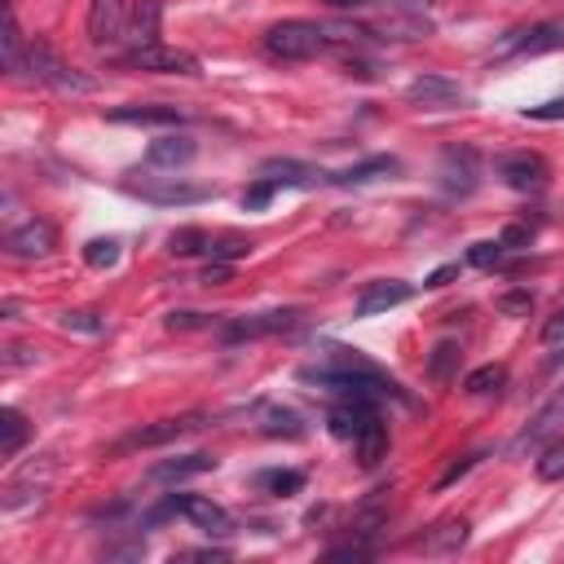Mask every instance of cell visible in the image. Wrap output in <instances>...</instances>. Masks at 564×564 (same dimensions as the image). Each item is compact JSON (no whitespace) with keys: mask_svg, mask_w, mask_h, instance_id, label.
<instances>
[{"mask_svg":"<svg viewBox=\"0 0 564 564\" xmlns=\"http://www.w3.org/2000/svg\"><path fill=\"white\" fill-rule=\"evenodd\" d=\"M560 419H564V393H555V397H551V402H546V406L533 415V424L520 432V445H538V441H542V437H546V432H551Z\"/></svg>","mask_w":564,"mask_h":564,"instance_id":"obj_26","label":"cell"},{"mask_svg":"<svg viewBox=\"0 0 564 564\" xmlns=\"http://www.w3.org/2000/svg\"><path fill=\"white\" fill-rule=\"evenodd\" d=\"M27 437H32V428H27L23 410H14V406L0 410V459H14L27 445Z\"/></svg>","mask_w":564,"mask_h":564,"instance_id":"obj_24","label":"cell"},{"mask_svg":"<svg viewBox=\"0 0 564 564\" xmlns=\"http://www.w3.org/2000/svg\"><path fill=\"white\" fill-rule=\"evenodd\" d=\"M454 273H459V264H441V269H437V273L424 282V287H445V282H450Z\"/></svg>","mask_w":564,"mask_h":564,"instance_id":"obj_44","label":"cell"},{"mask_svg":"<svg viewBox=\"0 0 564 564\" xmlns=\"http://www.w3.org/2000/svg\"><path fill=\"white\" fill-rule=\"evenodd\" d=\"M476 463H481V454H467V459L450 463V467H445V472L437 476V489H450V485H454V481H463V476H467V472H472Z\"/></svg>","mask_w":564,"mask_h":564,"instance_id":"obj_38","label":"cell"},{"mask_svg":"<svg viewBox=\"0 0 564 564\" xmlns=\"http://www.w3.org/2000/svg\"><path fill=\"white\" fill-rule=\"evenodd\" d=\"M498 242H503L507 251H511V247H529V229H524V225H507V229L498 234Z\"/></svg>","mask_w":564,"mask_h":564,"instance_id":"obj_42","label":"cell"},{"mask_svg":"<svg viewBox=\"0 0 564 564\" xmlns=\"http://www.w3.org/2000/svg\"><path fill=\"white\" fill-rule=\"evenodd\" d=\"M301 309H273V314H256V318H238L225 327V340L238 345V340H260V336H278V331H292L301 327Z\"/></svg>","mask_w":564,"mask_h":564,"instance_id":"obj_9","label":"cell"},{"mask_svg":"<svg viewBox=\"0 0 564 564\" xmlns=\"http://www.w3.org/2000/svg\"><path fill=\"white\" fill-rule=\"evenodd\" d=\"M203 472H216V459L212 454H177V459H159L146 472V481H155V485H181V481H194Z\"/></svg>","mask_w":564,"mask_h":564,"instance_id":"obj_15","label":"cell"},{"mask_svg":"<svg viewBox=\"0 0 564 564\" xmlns=\"http://www.w3.org/2000/svg\"><path fill=\"white\" fill-rule=\"evenodd\" d=\"M84 264L89 269H115L120 264V242L115 238H93L84 247Z\"/></svg>","mask_w":564,"mask_h":564,"instance_id":"obj_29","label":"cell"},{"mask_svg":"<svg viewBox=\"0 0 564 564\" xmlns=\"http://www.w3.org/2000/svg\"><path fill=\"white\" fill-rule=\"evenodd\" d=\"M273 194H278V185H269V181L256 177V181L247 185V194H242V207H247V212H260V207H269Z\"/></svg>","mask_w":564,"mask_h":564,"instance_id":"obj_36","label":"cell"},{"mask_svg":"<svg viewBox=\"0 0 564 564\" xmlns=\"http://www.w3.org/2000/svg\"><path fill=\"white\" fill-rule=\"evenodd\" d=\"M327 45H331L327 27H323V23H309V19L273 23V27L264 32V41H260L264 58H273V63H309V58H318Z\"/></svg>","mask_w":564,"mask_h":564,"instance_id":"obj_1","label":"cell"},{"mask_svg":"<svg viewBox=\"0 0 564 564\" xmlns=\"http://www.w3.org/2000/svg\"><path fill=\"white\" fill-rule=\"evenodd\" d=\"M133 71H155V76H199V58L185 54V49H172V45H146V49H133L124 58Z\"/></svg>","mask_w":564,"mask_h":564,"instance_id":"obj_5","label":"cell"},{"mask_svg":"<svg viewBox=\"0 0 564 564\" xmlns=\"http://www.w3.org/2000/svg\"><path fill=\"white\" fill-rule=\"evenodd\" d=\"M159 23H163V0H137V10L128 19V41L133 49L159 45Z\"/></svg>","mask_w":564,"mask_h":564,"instance_id":"obj_18","label":"cell"},{"mask_svg":"<svg viewBox=\"0 0 564 564\" xmlns=\"http://www.w3.org/2000/svg\"><path fill=\"white\" fill-rule=\"evenodd\" d=\"M199 327H212L207 314H168V331H199Z\"/></svg>","mask_w":564,"mask_h":564,"instance_id":"obj_40","label":"cell"},{"mask_svg":"<svg viewBox=\"0 0 564 564\" xmlns=\"http://www.w3.org/2000/svg\"><path fill=\"white\" fill-rule=\"evenodd\" d=\"M410 296H415V287H410V282H402V278L366 282L362 296H358V318H380V314H388V309L406 305Z\"/></svg>","mask_w":564,"mask_h":564,"instance_id":"obj_8","label":"cell"},{"mask_svg":"<svg viewBox=\"0 0 564 564\" xmlns=\"http://www.w3.org/2000/svg\"><path fill=\"white\" fill-rule=\"evenodd\" d=\"M199 428H207V419H203V415L159 419V424H146V428L128 432V437L120 441V450H159V445H172V441H181V437H190V432H199Z\"/></svg>","mask_w":564,"mask_h":564,"instance_id":"obj_4","label":"cell"},{"mask_svg":"<svg viewBox=\"0 0 564 564\" xmlns=\"http://www.w3.org/2000/svg\"><path fill=\"white\" fill-rule=\"evenodd\" d=\"M498 177H503V185H511L516 194H538V190H546L551 168H546L542 155L516 150V155H503V159H498Z\"/></svg>","mask_w":564,"mask_h":564,"instance_id":"obj_3","label":"cell"},{"mask_svg":"<svg viewBox=\"0 0 564 564\" xmlns=\"http://www.w3.org/2000/svg\"><path fill=\"white\" fill-rule=\"evenodd\" d=\"M336 10H362V5H371V0H331Z\"/></svg>","mask_w":564,"mask_h":564,"instance_id":"obj_46","label":"cell"},{"mask_svg":"<svg viewBox=\"0 0 564 564\" xmlns=\"http://www.w3.org/2000/svg\"><path fill=\"white\" fill-rule=\"evenodd\" d=\"M194 155H199V146H194L190 137H155L150 150H146V163H150V168H181V163H190Z\"/></svg>","mask_w":564,"mask_h":564,"instance_id":"obj_20","label":"cell"},{"mask_svg":"<svg viewBox=\"0 0 564 564\" xmlns=\"http://www.w3.org/2000/svg\"><path fill=\"white\" fill-rule=\"evenodd\" d=\"M533 472H538V481H564V441H551V445L538 454Z\"/></svg>","mask_w":564,"mask_h":564,"instance_id":"obj_30","label":"cell"},{"mask_svg":"<svg viewBox=\"0 0 564 564\" xmlns=\"http://www.w3.org/2000/svg\"><path fill=\"white\" fill-rule=\"evenodd\" d=\"M524 120H564V98L542 102V106H524Z\"/></svg>","mask_w":564,"mask_h":564,"instance_id":"obj_41","label":"cell"},{"mask_svg":"<svg viewBox=\"0 0 564 564\" xmlns=\"http://www.w3.org/2000/svg\"><path fill=\"white\" fill-rule=\"evenodd\" d=\"M247 251H251V238H238V234H225V238H216V242L207 247L212 260H238V256H247Z\"/></svg>","mask_w":564,"mask_h":564,"instance_id":"obj_33","label":"cell"},{"mask_svg":"<svg viewBox=\"0 0 564 564\" xmlns=\"http://www.w3.org/2000/svg\"><path fill=\"white\" fill-rule=\"evenodd\" d=\"M0 362H5V371L36 366V349H27V345H10V349H5V358H0Z\"/></svg>","mask_w":564,"mask_h":564,"instance_id":"obj_39","label":"cell"},{"mask_svg":"<svg viewBox=\"0 0 564 564\" xmlns=\"http://www.w3.org/2000/svg\"><path fill=\"white\" fill-rule=\"evenodd\" d=\"M406 102L419 106V111H450V106H463L467 93L459 80H445V76H419L406 84Z\"/></svg>","mask_w":564,"mask_h":564,"instance_id":"obj_6","label":"cell"},{"mask_svg":"<svg viewBox=\"0 0 564 564\" xmlns=\"http://www.w3.org/2000/svg\"><path fill=\"white\" fill-rule=\"evenodd\" d=\"M128 194H137V199H146V203H159V207H185V203L212 199L207 185H181V181H163V185L142 181V185H128Z\"/></svg>","mask_w":564,"mask_h":564,"instance_id":"obj_16","label":"cell"},{"mask_svg":"<svg viewBox=\"0 0 564 564\" xmlns=\"http://www.w3.org/2000/svg\"><path fill=\"white\" fill-rule=\"evenodd\" d=\"M106 120H111V124H133V128H181V124H185V111H177V106H142V102H133V106H115V111H106Z\"/></svg>","mask_w":564,"mask_h":564,"instance_id":"obj_13","label":"cell"},{"mask_svg":"<svg viewBox=\"0 0 564 564\" xmlns=\"http://www.w3.org/2000/svg\"><path fill=\"white\" fill-rule=\"evenodd\" d=\"M560 336H564V314H560L555 323H546V331H542V340L551 345V340H560Z\"/></svg>","mask_w":564,"mask_h":564,"instance_id":"obj_45","label":"cell"},{"mask_svg":"<svg viewBox=\"0 0 564 564\" xmlns=\"http://www.w3.org/2000/svg\"><path fill=\"white\" fill-rule=\"evenodd\" d=\"M256 177L260 181H269V185H287V190H314L327 172L323 168H314V163H301V159H264L260 168H256Z\"/></svg>","mask_w":564,"mask_h":564,"instance_id":"obj_10","label":"cell"},{"mask_svg":"<svg viewBox=\"0 0 564 564\" xmlns=\"http://www.w3.org/2000/svg\"><path fill=\"white\" fill-rule=\"evenodd\" d=\"M128 32V0H89V45L106 49Z\"/></svg>","mask_w":564,"mask_h":564,"instance_id":"obj_7","label":"cell"},{"mask_svg":"<svg viewBox=\"0 0 564 564\" xmlns=\"http://www.w3.org/2000/svg\"><path fill=\"white\" fill-rule=\"evenodd\" d=\"M415 5H419V0H415ZM424 5H428V0H424Z\"/></svg>","mask_w":564,"mask_h":564,"instance_id":"obj_48","label":"cell"},{"mask_svg":"<svg viewBox=\"0 0 564 564\" xmlns=\"http://www.w3.org/2000/svg\"><path fill=\"white\" fill-rule=\"evenodd\" d=\"M163 516H185L194 529H203L207 538H229L234 533V516L221 507V503H212V498H203V494H172L159 511H155V520H163Z\"/></svg>","mask_w":564,"mask_h":564,"instance_id":"obj_2","label":"cell"},{"mask_svg":"<svg viewBox=\"0 0 564 564\" xmlns=\"http://www.w3.org/2000/svg\"><path fill=\"white\" fill-rule=\"evenodd\" d=\"M380 410H375V402H362V397H345L340 406H331V415H327V428H331V437H340V441H358V432L375 419Z\"/></svg>","mask_w":564,"mask_h":564,"instance_id":"obj_14","label":"cell"},{"mask_svg":"<svg viewBox=\"0 0 564 564\" xmlns=\"http://www.w3.org/2000/svg\"><path fill=\"white\" fill-rule=\"evenodd\" d=\"M551 49H564V27L560 23H542V27H529V32H507L498 54H524V58H538V54H551Z\"/></svg>","mask_w":564,"mask_h":564,"instance_id":"obj_11","label":"cell"},{"mask_svg":"<svg viewBox=\"0 0 564 564\" xmlns=\"http://www.w3.org/2000/svg\"><path fill=\"white\" fill-rule=\"evenodd\" d=\"M63 331H76V336H102L106 323H102V314H93V309H71V314H63Z\"/></svg>","mask_w":564,"mask_h":564,"instance_id":"obj_31","label":"cell"},{"mask_svg":"<svg viewBox=\"0 0 564 564\" xmlns=\"http://www.w3.org/2000/svg\"><path fill=\"white\" fill-rule=\"evenodd\" d=\"M0 318H19V301H5V305H0Z\"/></svg>","mask_w":564,"mask_h":564,"instance_id":"obj_47","label":"cell"},{"mask_svg":"<svg viewBox=\"0 0 564 564\" xmlns=\"http://www.w3.org/2000/svg\"><path fill=\"white\" fill-rule=\"evenodd\" d=\"M353 445H358V463H362V467H375L380 459H388V428H384V419L375 415V419L358 432Z\"/></svg>","mask_w":564,"mask_h":564,"instance_id":"obj_23","label":"cell"},{"mask_svg":"<svg viewBox=\"0 0 564 564\" xmlns=\"http://www.w3.org/2000/svg\"><path fill=\"white\" fill-rule=\"evenodd\" d=\"M437 177H441L445 194H472L476 190V155L472 150H445Z\"/></svg>","mask_w":564,"mask_h":564,"instance_id":"obj_17","label":"cell"},{"mask_svg":"<svg viewBox=\"0 0 564 564\" xmlns=\"http://www.w3.org/2000/svg\"><path fill=\"white\" fill-rule=\"evenodd\" d=\"M402 163L393 159V155H371V159H362V163H349L345 172H336L331 181L336 185H371V181H380V177H393Z\"/></svg>","mask_w":564,"mask_h":564,"instance_id":"obj_21","label":"cell"},{"mask_svg":"<svg viewBox=\"0 0 564 564\" xmlns=\"http://www.w3.org/2000/svg\"><path fill=\"white\" fill-rule=\"evenodd\" d=\"M23 58H27V41L19 32V14L14 5H5V23H0V63L10 76H23Z\"/></svg>","mask_w":564,"mask_h":564,"instance_id":"obj_19","label":"cell"},{"mask_svg":"<svg viewBox=\"0 0 564 564\" xmlns=\"http://www.w3.org/2000/svg\"><path fill=\"white\" fill-rule=\"evenodd\" d=\"M203 282H207V287H221V282H229V264H225V260H216V264H207V273H203Z\"/></svg>","mask_w":564,"mask_h":564,"instance_id":"obj_43","label":"cell"},{"mask_svg":"<svg viewBox=\"0 0 564 564\" xmlns=\"http://www.w3.org/2000/svg\"><path fill=\"white\" fill-rule=\"evenodd\" d=\"M54 242H58V234H54L49 221H27V225H19V229L5 234V247L19 260H41V256L54 251Z\"/></svg>","mask_w":564,"mask_h":564,"instance_id":"obj_12","label":"cell"},{"mask_svg":"<svg viewBox=\"0 0 564 564\" xmlns=\"http://www.w3.org/2000/svg\"><path fill=\"white\" fill-rule=\"evenodd\" d=\"M264 432H273V437H278V432H287V437H301L305 428H301V419H296L292 410H273V415H269V424H264Z\"/></svg>","mask_w":564,"mask_h":564,"instance_id":"obj_37","label":"cell"},{"mask_svg":"<svg viewBox=\"0 0 564 564\" xmlns=\"http://www.w3.org/2000/svg\"><path fill=\"white\" fill-rule=\"evenodd\" d=\"M507 384V366H498V362H489V366H476L467 380H463V388L472 393V397H489V393H498Z\"/></svg>","mask_w":564,"mask_h":564,"instance_id":"obj_27","label":"cell"},{"mask_svg":"<svg viewBox=\"0 0 564 564\" xmlns=\"http://www.w3.org/2000/svg\"><path fill=\"white\" fill-rule=\"evenodd\" d=\"M256 485L264 494H273V498H292V494L305 489V472H296V467H269V472L256 476Z\"/></svg>","mask_w":564,"mask_h":564,"instance_id":"obj_25","label":"cell"},{"mask_svg":"<svg viewBox=\"0 0 564 564\" xmlns=\"http://www.w3.org/2000/svg\"><path fill=\"white\" fill-rule=\"evenodd\" d=\"M467 533H472V524H467L463 516H450V520H441V524L424 538V551H428V555H450V551H459V546L467 542Z\"/></svg>","mask_w":564,"mask_h":564,"instance_id":"obj_22","label":"cell"},{"mask_svg":"<svg viewBox=\"0 0 564 564\" xmlns=\"http://www.w3.org/2000/svg\"><path fill=\"white\" fill-rule=\"evenodd\" d=\"M503 242L498 238H485V242H472V251H467V264H476V269H494V264H503Z\"/></svg>","mask_w":564,"mask_h":564,"instance_id":"obj_32","label":"cell"},{"mask_svg":"<svg viewBox=\"0 0 564 564\" xmlns=\"http://www.w3.org/2000/svg\"><path fill=\"white\" fill-rule=\"evenodd\" d=\"M212 247V238L203 234V229H194V225H185V229H177L172 238H168V251L172 256H199V251H207Z\"/></svg>","mask_w":564,"mask_h":564,"instance_id":"obj_28","label":"cell"},{"mask_svg":"<svg viewBox=\"0 0 564 564\" xmlns=\"http://www.w3.org/2000/svg\"><path fill=\"white\" fill-rule=\"evenodd\" d=\"M494 305H498V314H507V318H529L533 296H529V292H503Z\"/></svg>","mask_w":564,"mask_h":564,"instance_id":"obj_35","label":"cell"},{"mask_svg":"<svg viewBox=\"0 0 564 564\" xmlns=\"http://www.w3.org/2000/svg\"><path fill=\"white\" fill-rule=\"evenodd\" d=\"M454 366H459V345H437V353H432V362H428V375H432V380H450Z\"/></svg>","mask_w":564,"mask_h":564,"instance_id":"obj_34","label":"cell"}]
</instances>
